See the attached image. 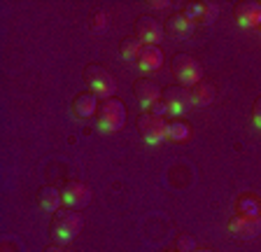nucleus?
Here are the masks:
<instances>
[{"label":"nucleus","instance_id":"1","mask_svg":"<svg viewBox=\"0 0 261 252\" xmlns=\"http://www.w3.org/2000/svg\"><path fill=\"white\" fill-rule=\"evenodd\" d=\"M80 231H82V217L75 213V210L72 208L56 210L54 217H51V224H49V234H51L56 245L70 243Z\"/></svg>","mask_w":261,"mask_h":252},{"label":"nucleus","instance_id":"2","mask_svg":"<svg viewBox=\"0 0 261 252\" xmlns=\"http://www.w3.org/2000/svg\"><path fill=\"white\" fill-rule=\"evenodd\" d=\"M170 66H173V72L182 87L191 89L198 82H203V66L198 63V59H194L191 54H185V52H182V54H175Z\"/></svg>","mask_w":261,"mask_h":252},{"label":"nucleus","instance_id":"3","mask_svg":"<svg viewBox=\"0 0 261 252\" xmlns=\"http://www.w3.org/2000/svg\"><path fill=\"white\" fill-rule=\"evenodd\" d=\"M84 82L89 84V89H91V93H96L98 98H112L114 89H117V84H114V77L110 75L108 70H105L100 63H89L87 68H84Z\"/></svg>","mask_w":261,"mask_h":252},{"label":"nucleus","instance_id":"4","mask_svg":"<svg viewBox=\"0 0 261 252\" xmlns=\"http://www.w3.org/2000/svg\"><path fill=\"white\" fill-rule=\"evenodd\" d=\"M126 121V108L119 98H108L98 108V129L103 133L119 131Z\"/></svg>","mask_w":261,"mask_h":252},{"label":"nucleus","instance_id":"5","mask_svg":"<svg viewBox=\"0 0 261 252\" xmlns=\"http://www.w3.org/2000/svg\"><path fill=\"white\" fill-rule=\"evenodd\" d=\"M138 131H140L145 143L161 145L163 140H168V121L163 117L152 115V112H142L138 117Z\"/></svg>","mask_w":261,"mask_h":252},{"label":"nucleus","instance_id":"6","mask_svg":"<svg viewBox=\"0 0 261 252\" xmlns=\"http://www.w3.org/2000/svg\"><path fill=\"white\" fill-rule=\"evenodd\" d=\"M161 100L166 103L170 117H182L187 110L191 108V93L187 87L182 84H173V87H166L161 93Z\"/></svg>","mask_w":261,"mask_h":252},{"label":"nucleus","instance_id":"7","mask_svg":"<svg viewBox=\"0 0 261 252\" xmlns=\"http://www.w3.org/2000/svg\"><path fill=\"white\" fill-rule=\"evenodd\" d=\"M163 23H159L154 17H138L136 21V38L140 40L145 47H156L163 40Z\"/></svg>","mask_w":261,"mask_h":252},{"label":"nucleus","instance_id":"8","mask_svg":"<svg viewBox=\"0 0 261 252\" xmlns=\"http://www.w3.org/2000/svg\"><path fill=\"white\" fill-rule=\"evenodd\" d=\"M228 231L236 238H243V241L256 238L261 231V217L259 215H236V217L228 219Z\"/></svg>","mask_w":261,"mask_h":252},{"label":"nucleus","instance_id":"9","mask_svg":"<svg viewBox=\"0 0 261 252\" xmlns=\"http://www.w3.org/2000/svg\"><path fill=\"white\" fill-rule=\"evenodd\" d=\"M61 194H63V203L72 210L84 208V206H89V201H91V189H89L84 182H68Z\"/></svg>","mask_w":261,"mask_h":252},{"label":"nucleus","instance_id":"10","mask_svg":"<svg viewBox=\"0 0 261 252\" xmlns=\"http://www.w3.org/2000/svg\"><path fill=\"white\" fill-rule=\"evenodd\" d=\"M161 93H163V89H159V84H154L152 80H147V77H140V80L133 82V96H136L138 103L147 110L152 108L156 100H161Z\"/></svg>","mask_w":261,"mask_h":252},{"label":"nucleus","instance_id":"11","mask_svg":"<svg viewBox=\"0 0 261 252\" xmlns=\"http://www.w3.org/2000/svg\"><path fill=\"white\" fill-rule=\"evenodd\" d=\"M236 21L245 28H259L261 23V3L247 0V3H238L233 10Z\"/></svg>","mask_w":261,"mask_h":252},{"label":"nucleus","instance_id":"12","mask_svg":"<svg viewBox=\"0 0 261 252\" xmlns=\"http://www.w3.org/2000/svg\"><path fill=\"white\" fill-rule=\"evenodd\" d=\"M194 21H189V19L182 14V12H177V14H170L168 19H166V23H163V31L166 33H170L173 38L177 40H187L194 35Z\"/></svg>","mask_w":261,"mask_h":252},{"label":"nucleus","instance_id":"13","mask_svg":"<svg viewBox=\"0 0 261 252\" xmlns=\"http://www.w3.org/2000/svg\"><path fill=\"white\" fill-rule=\"evenodd\" d=\"M98 108H100L98 96H96V93H91V91L77 93L75 100H72V112H75L80 119H89V117L98 115Z\"/></svg>","mask_w":261,"mask_h":252},{"label":"nucleus","instance_id":"14","mask_svg":"<svg viewBox=\"0 0 261 252\" xmlns=\"http://www.w3.org/2000/svg\"><path fill=\"white\" fill-rule=\"evenodd\" d=\"M163 66V54L159 47H142L140 56H138V68L142 72H154Z\"/></svg>","mask_w":261,"mask_h":252},{"label":"nucleus","instance_id":"15","mask_svg":"<svg viewBox=\"0 0 261 252\" xmlns=\"http://www.w3.org/2000/svg\"><path fill=\"white\" fill-rule=\"evenodd\" d=\"M38 203H40V208L47 210V213H56L59 206L63 203V194L56 187H42L38 192Z\"/></svg>","mask_w":261,"mask_h":252},{"label":"nucleus","instance_id":"16","mask_svg":"<svg viewBox=\"0 0 261 252\" xmlns=\"http://www.w3.org/2000/svg\"><path fill=\"white\" fill-rule=\"evenodd\" d=\"M189 93H191V105H196V108H207L215 100V87L210 82H198L196 87L189 89Z\"/></svg>","mask_w":261,"mask_h":252},{"label":"nucleus","instance_id":"17","mask_svg":"<svg viewBox=\"0 0 261 252\" xmlns=\"http://www.w3.org/2000/svg\"><path fill=\"white\" fill-rule=\"evenodd\" d=\"M142 47H145V44H142L138 38H133V35L124 38V40H121V47H119L121 59H126V61H138V56H140Z\"/></svg>","mask_w":261,"mask_h":252},{"label":"nucleus","instance_id":"18","mask_svg":"<svg viewBox=\"0 0 261 252\" xmlns=\"http://www.w3.org/2000/svg\"><path fill=\"white\" fill-rule=\"evenodd\" d=\"M189 136H191V131L185 121H168V140H173V143H187Z\"/></svg>","mask_w":261,"mask_h":252},{"label":"nucleus","instance_id":"19","mask_svg":"<svg viewBox=\"0 0 261 252\" xmlns=\"http://www.w3.org/2000/svg\"><path fill=\"white\" fill-rule=\"evenodd\" d=\"M182 14H185L189 21L198 23L203 17V3H189V5H185V12H182Z\"/></svg>","mask_w":261,"mask_h":252},{"label":"nucleus","instance_id":"20","mask_svg":"<svg viewBox=\"0 0 261 252\" xmlns=\"http://www.w3.org/2000/svg\"><path fill=\"white\" fill-rule=\"evenodd\" d=\"M217 17H219V7L215 3H203V17L198 23H212Z\"/></svg>","mask_w":261,"mask_h":252},{"label":"nucleus","instance_id":"21","mask_svg":"<svg viewBox=\"0 0 261 252\" xmlns=\"http://www.w3.org/2000/svg\"><path fill=\"white\" fill-rule=\"evenodd\" d=\"M175 250L177 252H194L196 250V241L191 238V236L182 234V236H177V245H175Z\"/></svg>","mask_w":261,"mask_h":252},{"label":"nucleus","instance_id":"22","mask_svg":"<svg viewBox=\"0 0 261 252\" xmlns=\"http://www.w3.org/2000/svg\"><path fill=\"white\" fill-rule=\"evenodd\" d=\"M240 208H245V213H240V215H259V203L252 201V198L240 201Z\"/></svg>","mask_w":261,"mask_h":252},{"label":"nucleus","instance_id":"23","mask_svg":"<svg viewBox=\"0 0 261 252\" xmlns=\"http://www.w3.org/2000/svg\"><path fill=\"white\" fill-rule=\"evenodd\" d=\"M147 112H152V115H156V117H163V119L168 117V110H166V103H163V100H156Z\"/></svg>","mask_w":261,"mask_h":252},{"label":"nucleus","instance_id":"24","mask_svg":"<svg viewBox=\"0 0 261 252\" xmlns=\"http://www.w3.org/2000/svg\"><path fill=\"white\" fill-rule=\"evenodd\" d=\"M252 115H254V124H256V129H261V96L254 100V108H252Z\"/></svg>","mask_w":261,"mask_h":252},{"label":"nucleus","instance_id":"25","mask_svg":"<svg viewBox=\"0 0 261 252\" xmlns=\"http://www.w3.org/2000/svg\"><path fill=\"white\" fill-rule=\"evenodd\" d=\"M44 252H65V250H61V247H56V245H51V247H47Z\"/></svg>","mask_w":261,"mask_h":252},{"label":"nucleus","instance_id":"26","mask_svg":"<svg viewBox=\"0 0 261 252\" xmlns=\"http://www.w3.org/2000/svg\"><path fill=\"white\" fill-rule=\"evenodd\" d=\"M194 252H215V250H210V247H196Z\"/></svg>","mask_w":261,"mask_h":252},{"label":"nucleus","instance_id":"27","mask_svg":"<svg viewBox=\"0 0 261 252\" xmlns=\"http://www.w3.org/2000/svg\"><path fill=\"white\" fill-rule=\"evenodd\" d=\"M166 252H177V250H166Z\"/></svg>","mask_w":261,"mask_h":252},{"label":"nucleus","instance_id":"28","mask_svg":"<svg viewBox=\"0 0 261 252\" xmlns=\"http://www.w3.org/2000/svg\"><path fill=\"white\" fill-rule=\"evenodd\" d=\"M259 31H261V23H259Z\"/></svg>","mask_w":261,"mask_h":252}]
</instances>
